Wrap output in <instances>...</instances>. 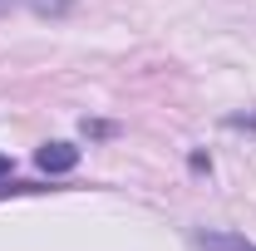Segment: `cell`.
Here are the masks:
<instances>
[{
  "mask_svg": "<svg viewBox=\"0 0 256 251\" xmlns=\"http://www.w3.org/2000/svg\"><path fill=\"white\" fill-rule=\"evenodd\" d=\"M34 168L50 172V178H64V172L79 168V148H74V143H44V148L34 153Z\"/></svg>",
  "mask_w": 256,
  "mask_h": 251,
  "instance_id": "obj_1",
  "label": "cell"
},
{
  "mask_svg": "<svg viewBox=\"0 0 256 251\" xmlns=\"http://www.w3.org/2000/svg\"><path fill=\"white\" fill-rule=\"evenodd\" d=\"M197 246L202 251H256V242H246L242 232H212V226H202L197 232Z\"/></svg>",
  "mask_w": 256,
  "mask_h": 251,
  "instance_id": "obj_2",
  "label": "cell"
},
{
  "mask_svg": "<svg viewBox=\"0 0 256 251\" xmlns=\"http://www.w3.org/2000/svg\"><path fill=\"white\" fill-rule=\"evenodd\" d=\"M34 15H50V20H60V15H69L74 10V0H30Z\"/></svg>",
  "mask_w": 256,
  "mask_h": 251,
  "instance_id": "obj_3",
  "label": "cell"
},
{
  "mask_svg": "<svg viewBox=\"0 0 256 251\" xmlns=\"http://www.w3.org/2000/svg\"><path fill=\"white\" fill-rule=\"evenodd\" d=\"M25 192H44L40 182H15V178H0V197H25Z\"/></svg>",
  "mask_w": 256,
  "mask_h": 251,
  "instance_id": "obj_4",
  "label": "cell"
},
{
  "mask_svg": "<svg viewBox=\"0 0 256 251\" xmlns=\"http://www.w3.org/2000/svg\"><path fill=\"white\" fill-rule=\"evenodd\" d=\"M84 133H89V138H114V133H118V124H98V118H84Z\"/></svg>",
  "mask_w": 256,
  "mask_h": 251,
  "instance_id": "obj_5",
  "label": "cell"
},
{
  "mask_svg": "<svg viewBox=\"0 0 256 251\" xmlns=\"http://www.w3.org/2000/svg\"><path fill=\"white\" fill-rule=\"evenodd\" d=\"M188 162H192V172H212V158H207V153H192Z\"/></svg>",
  "mask_w": 256,
  "mask_h": 251,
  "instance_id": "obj_6",
  "label": "cell"
},
{
  "mask_svg": "<svg viewBox=\"0 0 256 251\" xmlns=\"http://www.w3.org/2000/svg\"><path fill=\"white\" fill-rule=\"evenodd\" d=\"M226 128H256V118H242V114H232V118H226Z\"/></svg>",
  "mask_w": 256,
  "mask_h": 251,
  "instance_id": "obj_7",
  "label": "cell"
},
{
  "mask_svg": "<svg viewBox=\"0 0 256 251\" xmlns=\"http://www.w3.org/2000/svg\"><path fill=\"white\" fill-rule=\"evenodd\" d=\"M10 168H15V162H10V153H0V178H10Z\"/></svg>",
  "mask_w": 256,
  "mask_h": 251,
  "instance_id": "obj_8",
  "label": "cell"
},
{
  "mask_svg": "<svg viewBox=\"0 0 256 251\" xmlns=\"http://www.w3.org/2000/svg\"><path fill=\"white\" fill-rule=\"evenodd\" d=\"M10 5H15V0H0V15H5V10H10Z\"/></svg>",
  "mask_w": 256,
  "mask_h": 251,
  "instance_id": "obj_9",
  "label": "cell"
}]
</instances>
